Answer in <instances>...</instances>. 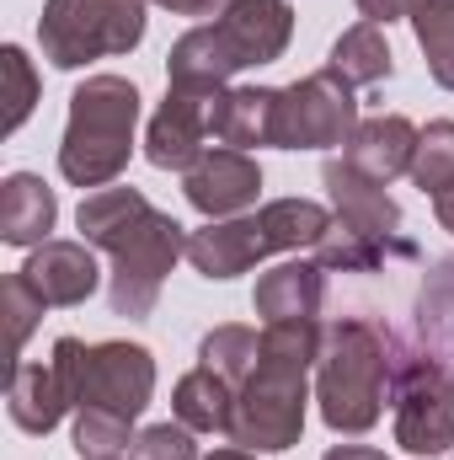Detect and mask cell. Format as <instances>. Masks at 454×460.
<instances>
[{"label": "cell", "mask_w": 454, "mask_h": 460, "mask_svg": "<svg viewBox=\"0 0 454 460\" xmlns=\"http://www.w3.org/2000/svg\"><path fill=\"white\" fill-rule=\"evenodd\" d=\"M134 460H198L193 429L188 423H155V429L134 434Z\"/></svg>", "instance_id": "f546056e"}, {"label": "cell", "mask_w": 454, "mask_h": 460, "mask_svg": "<svg viewBox=\"0 0 454 460\" xmlns=\"http://www.w3.org/2000/svg\"><path fill=\"white\" fill-rule=\"evenodd\" d=\"M433 460H444V456H433Z\"/></svg>", "instance_id": "8d00e7d4"}, {"label": "cell", "mask_w": 454, "mask_h": 460, "mask_svg": "<svg viewBox=\"0 0 454 460\" xmlns=\"http://www.w3.org/2000/svg\"><path fill=\"white\" fill-rule=\"evenodd\" d=\"M155 5H166L171 16H220L230 0H155Z\"/></svg>", "instance_id": "d6a6232c"}, {"label": "cell", "mask_w": 454, "mask_h": 460, "mask_svg": "<svg viewBox=\"0 0 454 460\" xmlns=\"http://www.w3.org/2000/svg\"><path fill=\"white\" fill-rule=\"evenodd\" d=\"M134 423L113 418V412H75V450L81 460H118L123 450H134Z\"/></svg>", "instance_id": "4316f807"}, {"label": "cell", "mask_w": 454, "mask_h": 460, "mask_svg": "<svg viewBox=\"0 0 454 460\" xmlns=\"http://www.w3.org/2000/svg\"><path fill=\"white\" fill-rule=\"evenodd\" d=\"M423 193H450L454 188V118H439L417 134V155H412V172H406Z\"/></svg>", "instance_id": "484cf974"}, {"label": "cell", "mask_w": 454, "mask_h": 460, "mask_svg": "<svg viewBox=\"0 0 454 460\" xmlns=\"http://www.w3.org/2000/svg\"><path fill=\"white\" fill-rule=\"evenodd\" d=\"M433 215H439V226H444V230L454 235V188H450V193H439V199H433Z\"/></svg>", "instance_id": "e575fe53"}, {"label": "cell", "mask_w": 454, "mask_h": 460, "mask_svg": "<svg viewBox=\"0 0 454 460\" xmlns=\"http://www.w3.org/2000/svg\"><path fill=\"white\" fill-rule=\"evenodd\" d=\"M444 273L454 279V268H444ZM423 332H439V338L450 343V353H454V300L450 295H439V289L423 295Z\"/></svg>", "instance_id": "4dcf8cb0"}, {"label": "cell", "mask_w": 454, "mask_h": 460, "mask_svg": "<svg viewBox=\"0 0 454 460\" xmlns=\"http://www.w3.org/2000/svg\"><path fill=\"white\" fill-rule=\"evenodd\" d=\"M406 22L428 54V75L444 92H454V0H412Z\"/></svg>", "instance_id": "603a6c76"}, {"label": "cell", "mask_w": 454, "mask_h": 460, "mask_svg": "<svg viewBox=\"0 0 454 460\" xmlns=\"http://www.w3.org/2000/svg\"><path fill=\"white\" fill-rule=\"evenodd\" d=\"M332 230V215L316 199H273L257 215H235V220H209L204 230L188 235V262L204 279H235L251 262L273 257V252H300V246H321V235Z\"/></svg>", "instance_id": "277c9868"}, {"label": "cell", "mask_w": 454, "mask_h": 460, "mask_svg": "<svg viewBox=\"0 0 454 460\" xmlns=\"http://www.w3.org/2000/svg\"><path fill=\"white\" fill-rule=\"evenodd\" d=\"M235 54L225 49V38L214 32V22L193 27L177 38V49L166 54V75L171 86H188V92H225V81L235 75Z\"/></svg>", "instance_id": "ffe728a7"}, {"label": "cell", "mask_w": 454, "mask_h": 460, "mask_svg": "<svg viewBox=\"0 0 454 460\" xmlns=\"http://www.w3.org/2000/svg\"><path fill=\"white\" fill-rule=\"evenodd\" d=\"M327 460H385V456L369 450V445H337V450H327Z\"/></svg>", "instance_id": "836d02e7"}, {"label": "cell", "mask_w": 454, "mask_h": 460, "mask_svg": "<svg viewBox=\"0 0 454 460\" xmlns=\"http://www.w3.org/2000/svg\"><path fill=\"white\" fill-rule=\"evenodd\" d=\"M139 86L123 75H92L70 97V123L59 145V172L75 188H108L134 155Z\"/></svg>", "instance_id": "5b68a950"}, {"label": "cell", "mask_w": 454, "mask_h": 460, "mask_svg": "<svg viewBox=\"0 0 454 460\" xmlns=\"http://www.w3.org/2000/svg\"><path fill=\"white\" fill-rule=\"evenodd\" d=\"M0 70H5V81H11V97H5V134H16L27 113H32V102H38V75H32V59L16 49V43H5L0 49Z\"/></svg>", "instance_id": "f1b7e54d"}, {"label": "cell", "mask_w": 454, "mask_h": 460, "mask_svg": "<svg viewBox=\"0 0 454 460\" xmlns=\"http://www.w3.org/2000/svg\"><path fill=\"white\" fill-rule=\"evenodd\" d=\"M327 193H332V209H337V226L353 230V235H369V241H385V246H401V209L396 199L358 177L347 161H327Z\"/></svg>", "instance_id": "5bb4252c"}, {"label": "cell", "mask_w": 454, "mask_h": 460, "mask_svg": "<svg viewBox=\"0 0 454 460\" xmlns=\"http://www.w3.org/2000/svg\"><path fill=\"white\" fill-rule=\"evenodd\" d=\"M396 385V358H390V332L369 322H337L321 332V358H316V402L327 429L337 434H369L385 412V396Z\"/></svg>", "instance_id": "3957f363"}, {"label": "cell", "mask_w": 454, "mask_h": 460, "mask_svg": "<svg viewBox=\"0 0 454 460\" xmlns=\"http://www.w3.org/2000/svg\"><path fill=\"white\" fill-rule=\"evenodd\" d=\"M81 235L113 257V316L144 322L161 300V284L177 257H188V235L171 215H161L139 188H97L81 199Z\"/></svg>", "instance_id": "6da1fadb"}, {"label": "cell", "mask_w": 454, "mask_h": 460, "mask_svg": "<svg viewBox=\"0 0 454 460\" xmlns=\"http://www.w3.org/2000/svg\"><path fill=\"white\" fill-rule=\"evenodd\" d=\"M406 5H412V0H358L363 22H374V27H390L396 16H406Z\"/></svg>", "instance_id": "1f68e13d"}, {"label": "cell", "mask_w": 454, "mask_h": 460, "mask_svg": "<svg viewBox=\"0 0 454 460\" xmlns=\"http://www.w3.org/2000/svg\"><path fill=\"white\" fill-rule=\"evenodd\" d=\"M22 279L43 295V305H86L102 284L92 241H43L22 262Z\"/></svg>", "instance_id": "4fadbf2b"}, {"label": "cell", "mask_w": 454, "mask_h": 460, "mask_svg": "<svg viewBox=\"0 0 454 460\" xmlns=\"http://www.w3.org/2000/svg\"><path fill=\"white\" fill-rule=\"evenodd\" d=\"M353 128H358V102L337 70L294 81L278 102V150H332L353 139Z\"/></svg>", "instance_id": "9c48e42d"}, {"label": "cell", "mask_w": 454, "mask_h": 460, "mask_svg": "<svg viewBox=\"0 0 454 460\" xmlns=\"http://www.w3.org/2000/svg\"><path fill=\"white\" fill-rule=\"evenodd\" d=\"M59 220L54 188L32 172H11L0 182V241L5 246H43Z\"/></svg>", "instance_id": "ac0fdd59"}, {"label": "cell", "mask_w": 454, "mask_h": 460, "mask_svg": "<svg viewBox=\"0 0 454 460\" xmlns=\"http://www.w3.org/2000/svg\"><path fill=\"white\" fill-rule=\"evenodd\" d=\"M327 70H337L342 81L358 92V86H380V81H390L396 59H390L385 32H380L374 22H358V27H347L337 43H332V65H327Z\"/></svg>", "instance_id": "7402d4cb"}, {"label": "cell", "mask_w": 454, "mask_h": 460, "mask_svg": "<svg viewBox=\"0 0 454 460\" xmlns=\"http://www.w3.org/2000/svg\"><path fill=\"white\" fill-rule=\"evenodd\" d=\"M171 412H177V423H188L193 434H230V418H235V385L220 380L214 369H193V375H182L177 380V391H171Z\"/></svg>", "instance_id": "44dd1931"}, {"label": "cell", "mask_w": 454, "mask_h": 460, "mask_svg": "<svg viewBox=\"0 0 454 460\" xmlns=\"http://www.w3.org/2000/svg\"><path fill=\"white\" fill-rule=\"evenodd\" d=\"M144 38V0H48L38 22L43 59L54 70H81L86 59L128 54Z\"/></svg>", "instance_id": "52a82bcc"}, {"label": "cell", "mask_w": 454, "mask_h": 460, "mask_svg": "<svg viewBox=\"0 0 454 460\" xmlns=\"http://www.w3.org/2000/svg\"><path fill=\"white\" fill-rule=\"evenodd\" d=\"M0 305H5V322H11V353L22 358V348H27V338H32V327L43 322V295L22 279V273H11L5 284H0Z\"/></svg>", "instance_id": "83f0119b"}, {"label": "cell", "mask_w": 454, "mask_h": 460, "mask_svg": "<svg viewBox=\"0 0 454 460\" xmlns=\"http://www.w3.org/2000/svg\"><path fill=\"white\" fill-rule=\"evenodd\" d=\"M54 364L65 375L70 407L75 412H113V418H139L155 396V358L139 343H81V338H59Z\"/></svg>", "instance_id": "8992f818"}, {"label": "cell", "mask_w": 454, "mask_h": 460, "mask_svg": "<svg viewBox=\"0 0 454 460\" xmlns=\"http://www.w3.org/2000/svg\"><path fill=\"white\" fill-rule=\"evenodd\" d=\"M321 300H327V268L310 257V262H278L257 279V316L262 322H316L321 316Z\"/></svg>", "instance_id": "2e32d148"}, {"label": "cell", "mask_w": 454, "mask_h": 460, "mask_svg": "<svg viewBox=\"0 0 454 460\" xmlns=\"http://www.w3.org/2000/svg\"><path fill=\"white\" fill-rule=\"evenodd\" d=\"M220 97H225V92H188V86H171L166 102H161V113L150 118V134H144L150 166H161V172H188V166L209 150Z\"/></svg>", "instance_id": "30bf717a"}, {"label": "cell", "mask_w": 454, "mask_h": 460, "mask_svg": "<svg viewBox=\"0 0 454 460\" xmlns=\"http://www.w3.org/2000/svg\"><path fill=\"white\" fill-rule=\"evenodd\" d=\"M396 445L417 460L454 450V375L433 358L396 364Z\"/></svg>", "instance_id": "ba28073f"}, {"label": "cell", "mask_w": 454, "mask_h": 460, "mask_svg": "<svg viewBox=\"0 0 454 460\" xmlns=\"http://www.w3.org/2000/svg\"><path fill=\"white\" fill-rule=\"evenodd\" d=\"M412 257V241H401V246H385V241H369V235H353V230H342L337 220H332V230L321 235V246H316V262L332 273V268H342V273H374L385 257Z\"/></svg>", "instance_id": "d4e9b609"}, {"label": "cell", "mask_w": 454, "mask_h": 460, "mask_svg": "<svg viewBox=\"0 0 454 460\" xmlns=\"http://www.w3.org/2000/svg\"><path fill=\"white\" fill-rule=\"evenodd\" d=\"M417 134H423V128H412V118H401V113L363 118V123L353 128V139H347L342 161H347L358 177H369V182L390 188L401 172H412V155H417Z\"/></svg>", "instance_id": "9a60e30c"}, {"label": "cell", "mask_w": 454, "mask_h": 460, "mask_svg": "<svg viewBox=\"0 0 454 460\" xmlns=\"http://www.w3.org/2000/svg\"><path fill=\"white\" fill-rule=\"evenodd\" d=\"M214 32L225 38L235 65H273L284 59L289 38H294V5L289 0H230L214 16Z\"/></svg>", "instance_id": "7c38bea8"}, {"label": "cell", "mask_w": 454, "mask_h": 460, "mask_svg": "<svg viewBox=\"0 0 454 460\" xmlns=\"http://www.w3.org/2000/svg\"><path fill=\"white\" fill-rule=\"evenodd\" d=\"M257 358H262V332H251V327H214L204 338V348H198V364L214 369L220 380H230L235 391L246 385V375L257 369Z\"/></svg>", "instance_id": "cb8c5ba5"}, {"label": "cell", "mask_w": 454, "mask_h": 460, "mask_svg": "<svg viewBox=\"0 0 454 460\" xmlns=\"http://www.w3.org/2000/svg\"><path fill=\"white\" fill-rule=\"evenodd\" d=\"M5 412L22 434H48L59 429V418L70 412V391H65V375L59 364L48 358H27L11 369V391H5Z\"/></svg>", "instance_id": "e0dca14e"}, {"label": "cell", "mask_w": 454, "mask_h": 460, "mask_svg": "<svg viewBox=\"0 0 454 460\" xmlns=\"http://www.w3.org/2000/svg\"><path fill=\"white\" fill-rule=\"evenodd\" d=\"M182 193L188 204L204 215V220H235L257 204L262 193V166L246 155V150H204L188 172H182Z\"/></svg>", "instance_id": "8fae6325"}, {"label": "cell", "mask_w": 454, "mask_h": 460, "mask_svg": "<svg viewBox=\"0 0 454 460\" xmlns=\"http://www.w3.org/2000/svg\"><path fill=\"white\" fill-rule=\"evenodd\" d=\"M321 358V327L316 322H267L262 327V358L235 391V418H230V445L240 450H294L305 434V402H310V364Z\"/></svg>", "instance_id": "7a4b0ae2"}, {"label": "cell", "mask_w": 454, "mask_h": 460, "mask_svg": "<svg viewBox=\"0 0 454 460\" xmlns=\"http://www.w3.org/2000/svg\"><path fill=\"white\" fill-rule=\"evenodd\" d=\"M209 460H257V456H251V450H214Z\"/></svg>", "instance_id": "d590c367"}, {"label": "cell", "mask_w": 454, "mask_h": 460, "mask_svg": "<svg viewBox=\"0 0 454 460\" xmlns=\"http://www.w3.org/2000/svg\"><path fill=\"white\" fill-rule=\"evenodd\" d=\"M278 102L284 92L273 86H235L214 108V139L230 150H257V145H278Z\"/></svg>", "instance_id": "d6986e66"}]
</instances>
